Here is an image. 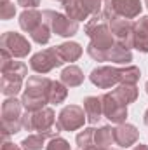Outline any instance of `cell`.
Returning <instances> with one entry per match:
<instances>
[{"label": "cell", "instance_id": "6da1fadb", "mask_svg": "<svg viewBox=\"0 0 148 150\" xmlns=\"http://www.w3.org/2000/svg\"><path fill=\"white\" fill-rule=\"evenodd\" d=\"M85 35L91 38L87 45V54L94 61H106V51L113 47L115 38L110 30V18L105 11L91 16L84 26Z\"/></svg>", "mask_w": 148, "mask_h": 150}, {"label": "cell", "instance_id": "7a4b0ae2", "mask_svg": "<svg viewBox=\"0 0 148 150\" xmlns=\"http://www.w3.org/2000/svg\"><path fill=\"white\" fill-rule=\"evenodd\" d=\"M0 70H2V94L7 98L16 96L21 87H23V80L28 74V68L25 63L21 61H14V58L5 51L0 49Z\"/></svg>", "mask_w": 148, "mask_h": 150}, {"label": "cell", "instance_id": "3957f363", "mask_svg": "<svg viewBox=\"0 0 148 150\" xmlns=\"http://www.w3.org/2000/svg\"><path fill=\"white\" fill-rule=\"evenodd\" d=\"M52 87V80L42 75H33L28 77L26 84H25V93L21 96L23 107L26 112H37L45 108V105L49 103V93Z\"/></svg>", "mask_w": 148, "mask_h": 150}, {"label": "cell", "instance_id": "277c9868", "mask_svg": "<svg viewBox=\"0 0 148 150\" xmlns=\"http://www.w3.org/2000/svg\"><path fill=\"white\" fill-rule=\"evenodd\" d=\"M23 127L26 131H37L44 138H56L63 129L56 122V113L52 108L45 107L37 112H25L23 113Z\"/></svg>", "mask_w": 148, "mask_h": 150}, {"label": "cell", "instance_id": "5b68a950", "mask_svg": "<svg viewBox=\"0 0 148 150\" xmlns=\"http://www.w3.org/2000/svg\"><path fill=\"white\" fill-rule=\"evenodd\" d=\"M23 101L16 96L4 100L2 103V134L7 140L12 134H18L23 127Z\"/></svg>", "mask_w": 148, "mask_h": 150}, {"label": "cell", "instance_id": "8992f818", "mask_svg": "<svg viewBox=\"0 0 148 150\" xmlns=\"http://www.w3.org/2000/svg\"><path fill=\"white\" fill-rule=\"evenodd\" d=\"M63 9L73 21H84L103 11L105 0H61Z\"/></svg>", "mask_w": 148, "mask_h": 150}, {"label": "cell", "instance_id": "52a82bcc", "mask_svg": "<svg viewBox=\"0 0 148 150\" xmlns=\"http://www.w3.org/2000/svg\"><path fill=\"white\" fill-rule=\"evenodd\" d=\"M44 23L51 26V32L59 37H73L78 32V23L68 18L66 14L56 12V11H44Z\"/></svg>", "mask_w": 148, "mask_h": 150}, {"label": "cell", "instance_id": "ba28073f", "mask_svg": "<svg viewBox=\"0 0 148 150\" xmlns=\"http://www.w3.org/2000/svg\"><path fill=\"white\" fill-rule=\"evenodd\" d=\"M103 11L108 14V18L118 16L125 19H134L141 14L143 4L141 0H105Z\"/></svg>", "mask_w": 148, "mask_h": 150}, {"label": "cell", "instance_id": "9c48e42d", "mask_svg": "<svg viewBox=\"0 0 148 150\" xmlns=\"http://www.w3.org/2000/svg\"><path fill=\"white\" fill-rule=\"evenodd\" d=\"M65 61L61 59L59 52H58V47H47L44 51H38L32 56L30 59V68L37 74H49L51 70L61 67Z\"/></svg>", "mask_w": 148, "mask_h": 150}, {"label": "cell", "instance_id": "30bf717a", "mask_svg": "<svg viewBox=\"0 0 148 150\" xmlns=\"http://www.w3.org/2000/svg\"><path fill=\"white\" fill-rule=\"evenodd\" d=\"M0 49H5L12 58H26L32 51V44L21 33L5 32L0 37Z\"/></svg>", "mask_w": 148, "mask_h": 150}, {"label": "cell", "instance_id": "8fae6325", "mask_svg": "<svg viewBox=\"0 0 148 150\" xmlns=\"http://www.w3.org/2000/svg\"><path fill=\"white\" fill-rule=\"evenodd\" d=\"M110 30L117 44H120L127 49L134 47V23L131 19L113 16V18H110Z\"/></svg>", "mask_w": 148, "mask_h": 150}, {"label": "cell", "instance_id": "7c38bea8", "mask_svg": "<svg viewBox=\"0 0 148 150\" xmlns=\"http://www.w3.org/2000/svg\"><path fill=\"white\" fill-rule=\"evenodd\" d=\"M85 120H87L85 112H84V108L78 107V105H68V107H65V108L59 112V115H58V124H59V127H61L63 131H68V133L80 129Z\"/></svg>", "mask_w": 148, "mask_h": 150}, {"label": "cell", "instance_id": "4fadbf2b", "mask_svg": "<svg viewBox=\"0 0 148 150\" xmlns=\"http://www.w3.org/2000/svg\"><path fill=\"white\" fill-rule=\"evenodd\" d=\"M89 80L96 87H99V89H110L113 86L120 84V80H122V68H115V67H98V68H94L91 72Z\"/></svg>", "mask_w": 148, "mask_h": 150}, {"label": "cell", "instance_id": "5bb4252c", "mask_svg": "<svg viewBox=\"0 0 148 150\" xmlns=\"http://www.w3.org/2000/svg\"><path fill=\"white\" fill-rule=\"evenodd\" d=\"M103 101V115L115 124H122L127 119V105H124L113 93H105L101 96Z\"/></svg>", "mask_w": 148, "mask_h": 150}, {"label": "cell", "instance_id": "9a60e30c", "mask_svg": "<svg viewBox=\"0 0 148 150\" xmlns=\"http://www.w3.org/2000/svg\"><path fill=\"white\" fill-rule=\"evenodd\" d=\"M138 140H140V131L136 129V126L127 124V122L117 124V127H115V143H117L118 147L129 149V147H132Z\"/></svg>", "mask_w": 148, "mask_h": 150}, {"label": "cell", "instance_id": "2e32d148", "mask_svg": "<svg viewBox=\"0 0 148 150\" xmlns=\"http://www.w3.org/2000/svg\"><path fill=\"white\" fill-rule=\"evenodd\" d=\"M42 23H44V12L37 9H25L19 14V26L26 33H33Z\"/></svg>", "mask_w": 148, "mask_h": 150}, {"label": "cell", "instance_id": "e0dca14e", "mask_svg": "<svg viewBox=\"0 0 148 150\" xmlns=\"http://www.w3.org/2000/svg\"><path fill=\"white\" fill-rule=\"evenodd\" d=\"M134 49L148 52V16H141L134 23Z\"/></svg>", "mask_w": 148, "mask_h": 150}, {"label": "cell", "instance_id": "ac0fdd59", "mask_svg": "<svg viewBox=\"0 0 148 150\" xmlns=\"http://www.w3.org/2000/svg\"><path fill=\"white\" fill-rule=\"evenodd\" d=\"M84 112L89 124H96L103 115V101L98 96H87L84 100Z\"/></svg>", "mask_w": 148, "mask_h": 150}, {"label": "cell", "instance_id": "d6986e66", "mask_svg": "<svg viewBox=\"0 0 148 150\" xmlns=\"http://www.w3.org/2000/svg\"><path fill=\"white\" fill-rule=\"evenodd\" d=\"M106 61L117 63V65H127V63L132 61V52H131V49L115 42L113 47H110L106 51Z\"/></svg>", "mask_w": 148, "mask_h": 150}, {"label": "cell", "instance_id": "ffe728a7", "mask_svg": "<svg viewBox=\"0 0 148 150\" xmlns=\"http://www.w3.org/2000/svg\"><path fill=\"white\" fill-rule=\"evenodd\" d=\"M58 52L65 63H73L82 56V45L77 42H63L58 45Z\"/></svg>", "mask_w": 148, "mask_h": 150}, {"label": "cell", "instance_id": "44dd1931", "mask_svg": "<svg viewBox=\"0 0 148 150\" xmlns=\"http://www.w3.org/2000/svg\"><path fill=\"white\" fill-rule=\"evenodd\" d=\"M115 143V127L110 126H101L94 133V145L98 149H108L110 145Z\"/></svg>", "mask_w": 148, "mask_h": 150}, {"label": "cell", "instance_id": "7402d4cb", "mask_svg": "<svg viewBox=\"0 0 148 150\" xmlns=\"http://www.w3.org/2000/svg\"><path fill=\"white\" fill-rule=\"evenodd\" d=\"M111 93H113L124 105L134 103V101L138 100V87H136V84H118Z\"/></svg>", "mask_w": 148, "mask_h": 150}, {"label": "cell", "instance_id": "603a6c76", "mask_svg": "<svg viewBox=\"0 0 148 150\" xmlns=\"http://www.w3.org/2000/svg\"><path fill=\"white\" fill-rule=\"evenodd\" d=\"M61 82L66 86V87H78L82 82H84V72L75 67V65H70L66 67L63 72H61Z\"/></svg>", "mask_w": 148, "mask_h": 150}, {"label": "cell", "instance_id": "cb8c5ba5", "mask_svg": "<svg viewBox=\"0 0 148 150\" xmlns=\"http://www.w3.org/2000/svg\"><path fill=\"white\" fill-rule=\"evenodd\" d=\"M68 96V87L61 80H52V87L49 93V103L51 105H59L66 100Z\"/></svg>", "mask_w": 148, "mask_h": 150}, {"label": "cell", "instance_id": "d4e9b609", "mask_svg": "<svg viewBox=\"0 0 148 150\" xmlns=\"http://www.w3.org/2000/svg\"><path fill=\"white\" fill-rule=\"evenodd\" d=\"M94 133L96 129L94 127H85L84 131H80L75 138L78 149L82 150H96V145H94Z\"/></svg>", "mask_w": 148, "mask_h": 150}, {"label": "cell", "instance_id": "484cf974", "mask_svg": "<svg viewBox=\"0 0 148 150\" xmlns=\"http://www.w3.org/2000/svg\"><path fill=\"white\" fill-rule=\"evenodd\" d=\"M21 149L23 150H42L44 145H45V138L42 134H28L21 143Z\"/></svg>", "mask_w": 148, "mask_h": 150}, {"label": "cell", "instance_id": "4316f807", "mask_svg": "<svg viewBox=\"0 0 148 150\" xmlns=\"http://www.w3.org/2000/svg\"><path fill=\"white\" fill-rule=\"evenodd\" d=\"M51 26L49 25H45V23H42L40 26H38L37 30L33 32V33H30L32 35V40L38 44V45H45V44H49V40H51Z\"/></svg>", "mask_w": 148, "mask_h": 150}, {"label": "cell", "instance_id": "83f0119b", "mask_svg": "<svg viewBox=\"0 0 148 150\" xmlns=\"http://www.w3.org/2000/svg\"><path fill=\"white\" fill-rule=\"evenodd\" d=\"M140 77H141V72H140V68L138 67H125V68H122V80H120V84H136L138 80H140Z\"/></svg>", "mask_w": 148, "mask_h": 150}, {"label": "cell", "instance_id": "f1b7e54d", "mask_svg": "<svg viewBox=\"0 0 148 150\" xmlns=\"http://www.w3.org/2000/svg\"><path fill=\"white\" fill-rule=\"evenodd\" d=\"M16 16V5L12 2H0V19L9 21Z\"/></svg>", "mask_w": 148, "mask_h": 150}, {"label": "cell", "instance_id": "f546056e", "mask_svg": "<svg viewBox=\"0 0 148 150\" xmlns=\"http://www.w3.org/2000/svg\"><path fill=\"white\" fill-rule=\"evenodd\" d=\"M45 150H70V143L65 138L56 136V138L49 140V143L45 145Z\"/></svg>", "mask_w": 148, "mask_h": 150}, {"label": "cell", "instance_id": "4dcf8cb0", "mask_svg": "<svg viewBox=\"0 0 148 150\" xmlns=\"http://www.w3.org/2000/svg\"><path fill=\"white\" fill-rule=\"evenodd\" d=\"M18 5L25 9H35L37 5H40V0H18Z\"/></svg>", "mask_w": 148, "mask_h": 150}, {"label": "cell", "instance_id": "1f68e13d", "mask_svg": "<svg viewBox=\"0 0 148 150\" xmlns=\"http://www.w3.org/2000/svg\"><path fill=\"white\" fill-rule=\"evenodd\" d=\"M2 150H23V149H21V145H14L12 142L5 140V142L2 143Z\"/></svg>", "mask_w": 148, "mask_h": 150}, {"label": "cell", "instance_id": "d6a6232c", "mask_svg": "<svg viewBox=\"0 0 148 150\" xmlns=\"http://www.w3.org/2000/svg\"><path fill=\"white\" fill-rule=\"evenodd\" d=\"M132 150H148V145H141V143H140V145H136Z\"/></svg>", "mask_w": 148, "mask_h": 150}, {"label": "cell", "instance_id": "836d02e7", "mask_svg": "<svg viewBox=\"0 0 148 150\" xmlns=\"http://www.w3.org/2000/svg\"><path fill=\"white\" fill-rule=\"evenodd\" d=\"M143 120H145V124L148 126V108H147V112H145V117H143Z\"/></svg>", "mask_w": 148, "mask_h": 150}, {"label": "cell", "instance_id": "e575fe53", "mask_svg": "<svg viewBox=\"0 0 148 150\" xmlns=\"http://www.w3.org/2000/svg\"><path fill=\"white\" fill-rule=\"evenodd\" d=\"M98 150H118V149H111V147H108V149H98Z\"/></svg>", "mask_w": 148, "mask_h": 150}, {"label": "cell", "instance_id": "d590c367", "mask_svg": "<svg viewBox=\"0 0 148 150\" xmlns=\"http://www.w3.org/2000/svg\"><path fill=\"white\" fill-rule=\"evenodd\" d=\"M145 89H147V93H148V80H147V84H145Z\"/></svg>", "mask_w": 148, "mask_h": 150}, {"label": "cell", "instance_id": "8d00e7d4", "mask_svg": "<svg viewBox=\"0 0 148 150\" xmlns=\"http://www.w3.org/2000/svg\"><path fill=\"white\" fill-rule=\"evenodd\" d=\"M145 5H147V7H148V0H145Z\"/></svg>", "mask_w": 148, "mask_h": 150}, {"label": "cell", "instance_id": "74e56055", "mask_svg": "<svg viewBox=\"0 0 148 150\" xmlns=\"http://www.w3.org/2000/svg\"><path fill=\"white\" fill-rule=\"evenodd\" d=\"M0 2H11V0H0Z\"/></svg>", "mask_w": 148, "mask_h": 150}, {"label": "cell", "instance_id": "f35d334b", "mask_svg": "<svg viewBox=\"0 0 148 150\" xmlns=\"http://www.w3.org/2000/svg\"><path fill=\"white\" fill-rule=\"evenodd\" d=\"M78 150H82V149H78Z\"/></svg>", "mask_w": 148, "mask_h": 150}]
</instances>
